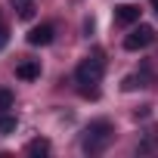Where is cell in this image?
<instances>
[{"mask_svg":"<svg viewBox=\"0 0 158 158\" xmlns=\"http://www.w3.org/2000/svg\"><path fill=\"white\" fill-rule=\"evenodd\" d=\"M109 143H112V121H90V124L84 127L81 149H84L87 155H99Z\"/></svg>","mask_w":158,"mask_h":158,"instance_id":"cell-1","label":"cell"},{"mask_svg":"<svg viewBox=\"0 0 158 158\" xmlns=\"http://www.w3.org/2000/svg\"><path fill=\"white\" fill-rule=\"evenodd\" d=\"M6 44H10V31H6V28H3V25H0V50H3V47H6Z\"/></svg>","mask_w":158,"mask_h":158,"instance_id":"cell-12","label":"cell"},{"mask_svg":"<svg viewBox=\"0 0 158 158\" xmlns=\"http://www.w3.org/2000/svg\"><path fill=\"white\" fill-rule=\"evenodd\" d=\"M121 87H124V90H136V87H139V77H136V74H127Z\"/></svg>","mask_w":158,"mask_h":158,"instance_id":"cell-10","label":"cell"},{"mask_svg":"<svg viewBox=\"0 0 158 158\" xmlns=\"http://www.w3.org/2000/svg\"><path fill=\"white\" fill-rule=\"evenodd\" d=\"M152 40H155V28H152V25H136V28L124 37V47H127L130 53H136V50H146Z\"/></svg>","mask_w":158,"mask_h":158,"instance_id":"cell-3","label":"cell"},{"mask_svg":"<svg viewBox=\"0 0 158 158\" xmlns=\"http://www.w3.org/2000/svg\"><path fill=\"white\" fill-rule=\"evenodd\" d=\"M136 22H139V6H133V3H121V6H115V25L130 28V25H136Z\"/></svg>","mask_w":158,"mask_h":158,"instance_id":"cell-4","label":"cell"},{"mask_svg":"<svg viewBox=\"0 0 158 158\" xmlns=\"http://www.w3.org/2000/svg\"><path fill=\"white\" fill-rule=\"evenodd\" d=\"M25 152L28 155H50V139H31Z\"/></svg>","mask_w":158,"mask_h":158,"instance_id":"cell-7","label":"cell"},{"mask_svg":"<svg viewBox=\"0 0 158 158\" xmlns=\"http://www.w3.org/2000/svg\"><path fill=\"white\" fill-rule=\"evenodd\" d=\"M102 71H106V62L99 56H93V59H84L81 65H77L74 74H77V84H99Z\"/></svg>","mask_w":158,"mask_h":158,"instance_id":"cell-2","label":"cell"},{"mask_svg":"<svg viewBox=\"0 0 158 158\" xmlns=\"http://www.w3.org/2000/svg\"><path fill=\"white\" fill-rule=\"evenodd\" d=\"M53 34H56V28L47 22V25H34L25 40H28L31 47H47V44H53Z\"/></svg>","mask_w":158,"mask_h":158,"instance_id":"cell-5","label":"cell"},{"mask_svg":"<svg viewBox=\"0 0 158 158\" xmlns=\"http://www.w3.org/2000/svg\"><path fill=\"white\" fill-rule=\"evenodd\" d=\"M152 10H155V13H158V0H152Z\"/></svg>","mask_w":158,"mask_h":158,"instance_id":"cell-13","label":"cell"},{"mask_svg":"<svg viewBox=\"0 0 158 158\" xmlns=\"http://www.w3.org/2000/svg\"><path fill=\"white\" fill-rule=\"evenodd\" d=\"M16 127H19V121L13 115H0V133H16Z\"/></svg>","mask_w":158,"mask_h":158,"instance_id":"cell-8","label":"cell"},{"mask_svg":"<svg viewBox=\"0 0 158 158\" xmlns=\"http://www.w3.org/2000/svg\"><path fill=\"white\" fill-rule=\"evenodd\" d=\"M16 77H19V81H37V77H40V62L22 59V62L16 65Z\"/></svg>","mask_w":158,"mask_h":158,"instance_id":"cell-6","label":"cell"},{"mask_svg":"<svg viewBox=\"0 0 158 158\" xmlns=\"http://www.w3.org/2000/svg\"><path fill=\"white\" fill-rule=\"evenodd\" d=\"M6 109H13V93L6 87H0V115H3Z\"/></svg>","mask_w":158,"mask_h":158,"instance_id":"cell-9","label":"cell"},{"mask_svg":"<svg viewBox=\"0 0 158 158\" xmlns=\"http://www.w3.org/2000/svg\"><path fill=\"white\" fill-rule=\"evenodd\" d=\"M19 16H22V19H31V16H34V6L28 3V0H22V6H19Z\"/></svg>","mask_w":158,"mask_h":158,"instance_id":"cell-11","label":"cell"}]
</instances>
